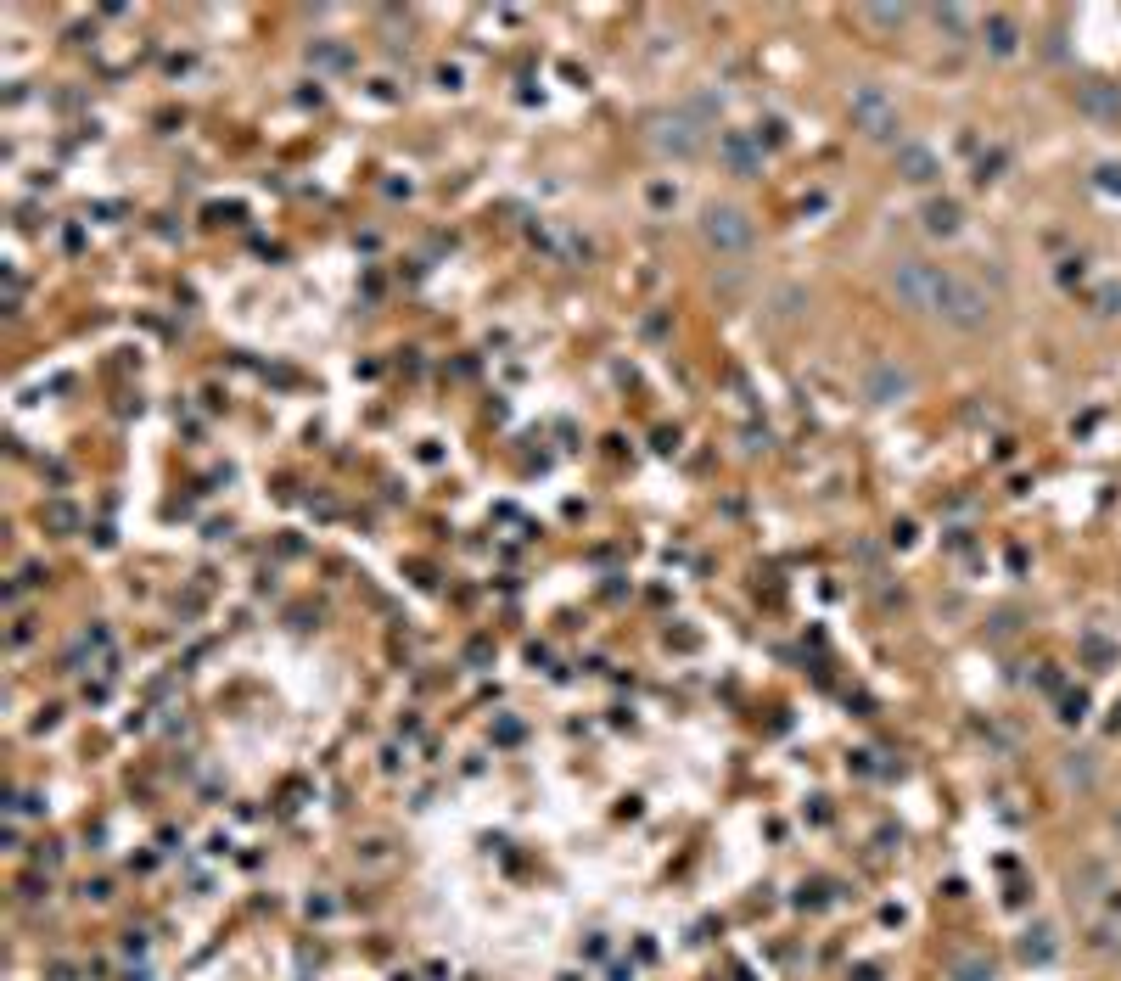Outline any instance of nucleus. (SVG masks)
I'll list each match as a JSON object with an SVG mask.
<instances>
[{
	"label": "nucleus",
	"instance_id": "39448f33",
	"mask_svg": "<svg viewBox=\"0 0 1121 981\" xmlns=\"http://www.w3.org/2000/svg\"><path fill=\"white\" fill-rule=\"evenodd\" d=\"M897 163H903V174H909L914 185L937 180V157L925 152V146H903V152H897Z\"/></svg>",
	"mask_w": 1121,
	"mask_h": 981
},
{
	"label": "nucleus",
	"instance_id": "0eeeda50",
	"mask_svg": "<svg viewBox=\"0 0 1121 981\" xmlns=\"http://www.w3.org/2000/svg\"><path fill=\"white\" fill-rule=\"evenodd\" d=\"M718 152L729 157V169H735V174H757V152L740 141V135H724V146H718Z\"/></svg>",
	"mask_w": 1121,
	"mask_h": 981
},
{
	"label": "nucleus",
	"instance_id": "9d476101",
	"mask_svg": "<svg viewBox=\"0 0 1121 981\" xmlns=\"http://www.w3.org/2000/svg\"><path fill=\"white\" fill-rule=\"evenodd\" d=\"M869 23H880V29H903L909 12H903V6H869Z\"/></svg>",
	"mask_w": 1121,
	"mask_h": 981
},
{
	"label": "nucleus",
	"instance_id": "f257e3e1",
	"mask_svg": "<svg viewBox=\"0 0 1121 981\" xmlns=\"http://www.w3.org/2000/svg\"><path fill=\"white\" fill-rule=\"evenodd\" d=\"M892 292L909 309L931 314V320H948L953 331H981L993 320V298L970 275L948 270V264H931V258H897Z\"/></svg>",
	"mask_w": 1121,
	"mask_h": 981
},
{
	"label": "nucleus",
	"instance_id": "1a4fd4ad",
	"mask_svg": "<svg viewBox=\"0 0 1121 981\" xmlns=\"http://www.w3.org/2000/svg\"><path fill=\"white\" fill-rule=\"evenodd\" d=\"M987 34H993V51H998V57H1009V51H1015V23H1009V17H987Z\"/></svg>",
	"mask_w": 1121,
	"mask_h": 981
},
{
	"label": "nucleus",
	"instance_id": "423d86ee",
	"mask_svg": "<svg viewBox=\"0 0 1121 981\" xmlns=\"http://www.w3.org/2000/svg\"><path fill=\"white\" fill-rule=\"evenodd\" d=\"M656 141H662L667 152L690 157V152H696V146H701V129H696V124H684V118H679V124H662V135H656Z\"/></svg>",
	"mask_w": 1121,
	"mask_h": 981
},
{
	"label": "nucleus",
	"instance_id": "7ed1b4c3",
	"mask_svg": "<svg viewBox=\"0 0 1121 981\" xmlns=\"http://www.w3.org/2000/svg\"><path fill=\"white\" fill-rule=\"evenodd\" d=\"M852 124L864 129V135H875V141H892L897 135V107L880 90H858L852 96Z\"/></svg>",
	"mask_w": 1121,
	"mask_h": 981
},
{
	"label": "nucleus",
	"instance_id": "6e6552de",
	"mask_svg": "<svg viewBox=\"0 0 1121 981\" xmlns=\"http://www.w3.org/2000/svg\"><path fill=\"white\" fill-rule=\"evenodd\" d=\"M925 225L937 230V236H953V230H959V202H931V208H925Z\"/></svg>",
	"mask_w": 1121,
	"mask_h": 981
},
{
	"label": "nucleus",
	"instance_id": "20e7f679",
	"mask_svg": "<svg viewBox=\"0 0 1121 981\" xmlns=\"http://www.w3.org/2000/svg\"><path fill=\"white\" fill-rule=\"evenodd\" d=\"M864 387H869V399H875V404H892V399H903V393H909L914 382H909V370H897V365H875V370H869V382H864Z\"/></svg>",
	"mask_w": 1121,
	"mask_h": 981
},
{
	"label": "nucleus",
	"instance_id": "f03ea898",
	"mask_svg": "<svg viewBox=\"0 0 1121 981\" xmlns=\"http://www.w3.org/2000/svg\"><path fill=\"white\" fill-rule=\"evenodd\" d=\"M752 219H746V208H729V202H712L707 214H701V242L712 247V253L724 258H740L746 247H752Z\"/></svg>",
	"mask_w": 1121,
	"mask_h": 981
}]
</instances>
